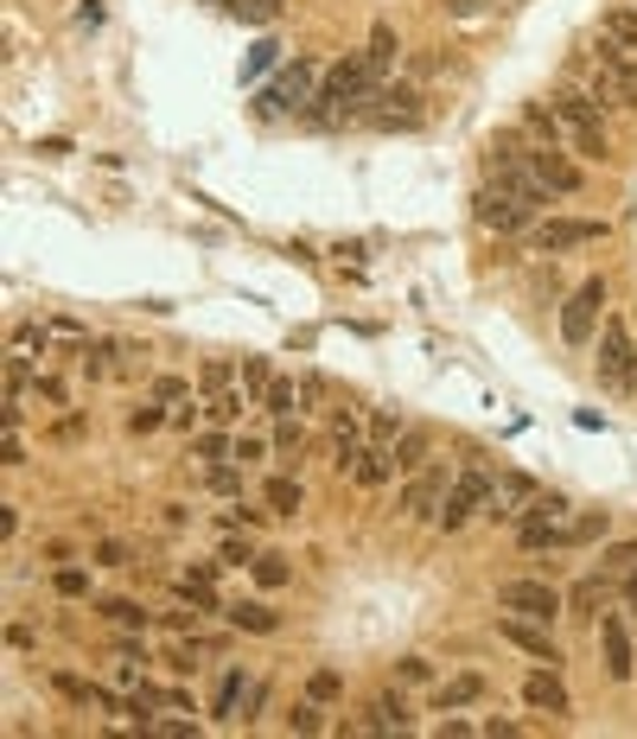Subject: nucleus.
<instances>
[{
  "label": "nucleus",
  "mask_w": 637,
  "mask_h": 739,
  "mask_svg": "<svg viewBox=\"0 0 637 739\" xmlns=\"http://www.w3.org/2000/svg\"><path fill=\"white\" fill-rule=\"evenodd\" d=\"M555 115H561V127L574 134V147H581L586 160H606V122H599V102L581 96V90H561Z\"/></svg>",
  "instance_id": "2"
},
{
  "label": "nucleus",
  "mask_w": 637,
  "mask_h": 739,
  "mask_svg": "<svg viewBox=\"0 0 637 739\" xmlns=\"http://www.w3.org/2000/svg\"><path fill=\"white\" fill-rule=\"evenodd\" d=\"M599 382L612 396H631L637 389V351H631V331L618 319H599Z\"/></svg>",
  "instance_id": "1"
},
{
  "label": "nucleus",
  "mask_w": 637,
  "mask_h": 739,
  "mask_svg": "<svg viewBox=\"0 0 637 739\" xmlns=\"http://www.w3.org/2000/svg\"><path fill=\"white\" fill-rule=\"evenodd\" d=\"M479 504H491V479H484V472H459V479L446 484V504H440V530H459Z\"/></svg>",
  "instance_id": "11"
},
{
  "label": "nucleus",
  "mask_w": 637,
  "mask_h": 739,
  "mask_svg": "<svg viewBox=\"0 0 637 739\" xmlns=\"http://www.w3.org/2000/svg\"><path fill=\"white\" fill-rule=\"evenodd\" d=\"M96 561L102 567H127V548L122 542H96Z\"/></svg>",
  "instance_id": "46"
},
{
  "label": "nucleus",
  "mask_w": 637,
  "mask_h": 739,
  "mask_svg": "<svg viewBox=\"0 0 637 739\" xmlns=\"http://www.w3.org/2000/svg\"><path fill=\"white\" fill-rule=\"evenodd\" d=\"M243 382H249V389H261V396H268V363H261V357H243Z\"/></svg>",
  "instance_id": "39"
},
{
  "label": "nucleus",
  "mask_w": 637,
  "mask_h": 739,
  "mask_svg": "<svg viewBox=\"0 0 637 739\" xmlns=\"http://www.w3.org/2000/svg\"><path fill=\"white\" fill-rule=\"evenodd\" d=\"M370 428H377V440H402V421H395V414H377Z\"/></svg>",
  "instance_id": "49"
},
{
  "label": "nucleus",
  "mask_w": 637,
  "mask_h": 739,
  "mask_svg": "<svg viewBox=\"0 0 637 739\" xmlns=\"http://www.w3.org/2000/svg\"><path fill=\"white\" fill-rule=\"evenodd\" d=\"M160 421H166L160 408H134V414H127V433H153V428H160Z\"/></svg>",
  "instance_id": "41"
},
{
  "label": "nucleus",
  "mask_w": 637,
  "mask_h": 739,
  "mask_svg": "<svg viewBox=\"0 0 637 739\" xmlns=\"http://www.w3.org/2000/svg\"><path fill=\"white\" fill-rule=\"evenodd\" d=\"M261 453H268L261 440H236V453H229V459H236V465H249V459H261Z\"/></svg>",
  "instance_id": "50"
},
{
  "label": "nucleus",
  "mask_w": 637,
  "mask_h": 739,
  "mask_svg": "<svg viewBox=\"0 0 637 739\" xmlns=\"http://www.w3.org/2000/svg\"><path fill=\"white\" fill-rule=\"evenodd\" d=\"M497 606L516 612V618L548 625V618H561V593L548 581H504V586H497Z\"/></svg>",
  "instance_id": "7"
},
{
  "label": "nucleus",
  "mask_w": 637,
  "mask_h": 739,
  "mask_svg": "<svg viewBox=\"0 0 637 739\" xmlns=\"http://www.w3.org/2000/svg\"><path fill=\"white\" fill-rule=\"evenodd\" d=\"M523 701L542 708V714H567V688L555 682V663H548V669H535L530 682H523Z\"/></svg>",
  "instance_id": "16"
},
{
  "label": "nucleus",
  "mask_w": 637,
  "mask_h": 739,
  "mask_svg": "<svg viewBox=\"0 0 637 739\" xmlns=\"http://www.w3.org/2000/svg\"><path fill=\"white\" fill-rule=\"evenodd\" d=\"M178 593H185L192 606L217 612V593H210V574H204V567H192V574H178Z\"/></svg>",
  "instance_id": "27"
},
{
  "label": "nucleus",
  "mask_w": 637,
  "mask_h": 739,
  "mask_svg": "<svg viewBox=\"0 0 637 739\" xmlns=\"http://www.w3.org/2000/svg\"><path fill=\"white\" fill-rule=\"evenodd\" d=\"M300 504H306L300 479H268V510H275V516H294Z\"/></svg>",
  "instance_id": "23"
},
{
  "label": "nucleus",
  "mask_w": 637,
  "mask_h": 739,
  "mask_svg": "<svg viewBox=\"0 0 637 739\" xmlns=\"http://www.w3.org/2000/svg\"><path fill=\"white\" fill-rule=\"evenodd\" d=\"M243 396H236V389H210V421H236V414H243Z\"/></svg>",
  "instance_id": "36"
},
{
  "label": "nucleus",
  "mask_w": 637,
  "mask_h": 739,
  "mask_svg": "<svg viewBox=\"0 0 637 739\" xmlns=\"http://www.w3.org/2000/svg\"><path fill=\"white\" fill-rule=\"evenodd\" d=\"M58 593H64V599L90 593V574H83V567H64V574H58Z\"/></svg>",
  "instance_id": "40"
},
{
  "label": "nucleus",
  "mask_w": 637,
  "mask_h": 739,
  "mask_svg": "<svg viewBox=\"0 0 637 739\" xmlns=\"http://www.w3.org/2000/svg\"><path fill=\"white\" fill-rule=\"evenodd\" d=\"M599 39H606V45H618L625 58H637V13H625V7H618V13H606V20H599Z\"/></svg>",
  "instance_id": "19"
},
{
  "label": "nucleus",
  "mask_w": 637,
  "mask_h": 739,
  "mask_svg": "<svg viewBox=\"0 0 637 739\" xmlns=\"http://www.w3.org/2000/svg\"><path fill=\"white\" fill-rule=\"evenodd\" d=\"M523 160H530V173L542 178L555 198H574V192H581V166H574L561 147H542V141H535V147H523Z\"/></svg>",
  "instance_id": "9"
},
{
  "label": "nucleus",
  "mask_w": 637,
  "mask_h": 739,
  "mask_svg": "<svg viewBox=\"0 0 637 739\" xmlns=\"http://www.w3.org/2000/svg\"><path fill=\"white\" fill-rule=\"evenodd\" d=\"M593 83H599V102H618V109H637V58H625L618 45H593Z\"/></svg>",
  "instance_id": "3"
},
{
  "label": "nucleus",
  "mask_w": 637,
  "mask_h": 739,
  "mask_svg": "<svg viewBox=\"0 0 637 739\" xmlns=\"http://www.w3.org/2000/svg\"><path fill=\"white\" fill-rule=\"evenodd\" d=\"M421 453H428V433H402V440H395V465H402V472H414Z\"/></svg>",
  "instance_id": "35"
},
{
  "label": "nucleus",
  "mask_w": 637,
  "mask_h": 739,
  "mask_svg": "<svg viewBox=\"0 0 637 739\" xmlns=\"http://www.w3.org/2000/svg\"><path fill=\"white\" fill-rule=\"evenodd\" d=\"M204 389H229V363H224V357H210V363H204Z\"/></svg>",
  "instance_id": "43"
},
{
  "label": "nucleus",
  "mask_w": 637,
  "mask_h": 739,
  "mask_svg": "<svg viewBox=\"0 0 637 739\" xmlns=\"http://www.w3.org/2000/svg\"><path fill=\"white\" fill-rule=\"evenodd\" d=\"M363 122L370 127H421V96H414V90H377V96H370V109H363Z\"/></svg>",
  "instance_id": "10"
},
{
  "label": "nucleus",
  "mask_w": 637,
  "mask_h": 739,
  "mask_svg": "<svg viewBox=\"0 0 637 739\" xmlns=\"http://www.w3.org/2000/svg\"><path fill=\"white\" fill-rule=\"evenodd\" d=\"M599 312H606V280H581V287L567 294V306H561V338H567V345H593Z\"/></svg>",
  "instance_id": "5"
},
{
  "label": "nucleus",
  "mask_w": 637,
  "mask_h": 739,
  "mask_svg": "<svg viewBox=\"0 0 637 739\" xmlns=\"http://www.w3.org/2000/svg\"><path fill=\"white\" fill-rule=\"evenodd\" d=\"M370 727H395V733H408V708H402V695H377V708H370Z\"/></svg>",
  "instance_id": "24"
},
{
  "label": "nucleus",
  "mask_w": 637,
  "mask_h": 739,
  "mask_svg": "<svg viewBox=\"0 0 637 739\" xmlns=\"http://www.w3.org/2000/svg\"><path fill=\"white\" fill-rule=\"evenodd\" d=\"M306 695H312V701H331V695H345V676H338V669H312Z\"/></svg>",
  "instance_id": "37"
},
{
  "label": "nucleus",
  "mask_w": 637,
  "mask_h": 739,
  "mask_svg": "<svg viewBox=\"0 0 637 739\" xmlns=\"http://www.w3.org/2000/svg\"><path fill=\"white\" fill-rule=\"evenodd\" d=\"M542 491H535L530 479H516V472H504V479L491 484V516H523V510L535 504Z\"/></svg>",
  "instance_id": "14"
},
{
  "label": "nucleus",
  "mask_w": 637,
  "mask_h": 739,
  "mask_svg": "<svg viewBox=\"0 0 637 739\" xmlns=\"http://www.w3.org/2000/svg\"><path fill=\"white\" fill-rule=\"evenodd\" d=\"M351 472H357V484H382L389 472H395V459H389V453H357Z\"/></svg>",
  "instance_id": "29"
},
{
  "label": "nucleus",
  "mask_w": 637,
  "mask_h": 739,
  "mask_svg": "<svg viewBox=\"0 0 637 739\" xmlns=\"http://www.w3.org/2000/svg\"><path fill=\"white\" fill-rule=\"evenodd\" d=\"M275 453H280V459H300V453H306V428H300V421H287V414H280Z\"/></svg>",
  "instance_id": "33"
},
{
  "label": "nucleus",
  "mask_w": 637,
  "mask_h": 739,
  "mask_svg": "<svg viewBox=\"0 0 637 739\" xmlns=\"http://www.w3.org/2000/svg\"><path fill=\"white\" fill-rule=\"evenodd\" d=\"M612 581H618V574H606V567H599L593 581H581V586H574V593H567V606H574V618H593V612L606 606V599H612Z\"/></svg>",
  "instance_id": "18"
},
{
  "label": "nucleus",
  "mask_w": 637,
  "mask_h": 739,
  "mask_svg": "<svg viewBox=\"0 0 637 739\" xmlns=\"http://www.w3.org/2000/svg\"><path fill=\"white\" fill-rule=\"evenodd\" d=\"M446 504V465H414V479L402 484V510L408 516H440Z\"/></svg>",
  "instance_id": "12"
},
{
  "label": "nucleus",
  "mask_w": 637,
  "mask_h": 739,
  "mask_svg": "<svg viewBox=\"0 0 637 739\" xmlns=\"http://www.w3.org/2000/svg\"><path fill=\"white\" fill-rule=\"evenodd\" d=\"M287 727H294V733H319V727H326V701H312V695H306L300 708L287 714Z\"/></svg>",
  "instance_id": "31"
},
{
  "label": "nucleus",
  "mask_w": 637,
  "mask_h": 739,
  "mask_svg": "<svg viewBox=\"0 0 637 739\" xmlns=\"http://www.w3.org/2000/svg\"><path fill=\"white\" fill-rule=\"evenodd\" d=\"M497 637H504V644H516V650H523V657H535V663H561L555 637L542 632L535 618H516V612H510V618H497Z\"/></svg>",
  "instance_id": "13"
},
{
  "label": "nucleus",
  "mask_w": 637,
  "mask_h": 739,
  "mask_svg": "<svg viewBox=\"0 0 637 739\" xmlns=\"http://www.w3.org/2000/svg\"><path fill=\"white\" fill-rule=\"evenodd\" d=\"M261 102H268V109H306V102H319V64H312V58H294V64L261 90Z\"/></svg>",
  "instance_id": "8"
},
{
  "label": "nucleus",
  "mask_w": 637,
  "mask_h": 739,
  "mask_svg": "<svg viewBox=\"0 0 637 739\" xmlns=\"http://www.w3.org/2000/svg\"><path fill=\"white\" fill-rule=\"evenodd\" d=\"M472 211H479V224H484V229H497V236H510V229H523V224L535 217V204H530V198H516V192L491 185V178H484V192L472 198Z\"/></svg>",
  "instance_id": "6"
},
{
  "label": "nucleus",
  "mask_w": 637,
  "mask_h": 739,
  "mask_svg": "<svg viewBox=\"0 0 637 739\" xmlns=\"http://www.w3.org/2000/svg\"><path fill=\"white\" fill-rule=\"evenodd\" d=\"M210 491H224V497H236V491H243V472H229V465H217V472H210Z\"/></svg>",
  "instance_id": "42"
},
{
  "label": "nucleus",
  "mask_w": 637,
  "mask_h": 739,
  "mask_svg": "<svg viewBox=\"0 0 637 739\" xmlns=\"http://www.w3.org/2000/svg\"><path fill=\"white\" fill-rule=\"evenodd\" d=\"M249 574H255L261 586H287V581H294V567H287L280 555H255V561H249Z\"/></svg>",
  "instance_id": "30"
},
{
  "label": "nucleus",
  "mask_w": 637,
  "mask_h": 739,
  "mask_svg": "<svg viewBox=\"0 0 637 739\" xmlns=\"http://www.w3.org/2000/svg\"><path fill=\"white\" fill-rule=\"evenodd\" d=\"M243 695H255V688H249V676H243V669H229V676H224V688H217V701H210V714H217V720H229Z\"/></svg>",
  "instance_id": "22"
},
{
  "label": "nucleus",
  "mask_w": 637,
  "mask_h": 739,
  "mask_svg": "<svg viewBox=\"0 0 637 739\" xmlns=\"http://www.w3.org/2000/svg\"><path fill=\"white\" fill-rule=\"evenodd\" d=\"M625 606H637V567L625 574Z\"/></svg>",
  "instance_id": "52"
},
{
  "label": "nucleus",
  "mask_w": 637,
  "mask_h": 739,
  "mask_svg": "<svg viewBox=\"0 0 637 739\" xmlns=\"http://www.w3.org/2000/svg\"><path fill=\"white\" fill-rule=\"evenodd\" d=\"M491 0H446V13H459V20H472V13H484Z\"/></svg>",
  "instance_id": "51"
},
{
  "label": "nucleus",
  "mask_w": 637,
  "mask_h": 739,
  "mask_svg": "<svg viewBox=\"0 0 637 739\" xmlns=\"http://www.w3.org/2000/svg\"><path fill=\"white\" fill-rule=\"evenodd\" d=\"M224 561H229V567H249V561H255V548H249V542H236V535H229V542H224Z\"/></svg>",
  "instance_id": "44"
},
{
  "label": "nucleus",
  "mask_w": 637,
  "mask_h": 739,
  "mask_svg": "<svg viewBox=\"0 0 637 739\" xmlns=\"http://www.w3.org/2000/svg\"><path fill=\"white\" fill-rule=\"evenodd\" d=\"M395 676H402V682H428V663H421V657H402V669H395Z\"/></svg>",
  "instance_id": "48"
},
{
  "label": "nucleus",
  "mask_w": 637,
  "mask_h": 739,
  "mask_svg": "<svg viewBox=\"0 0 637 739\" xmlns=\"http://www.w3.org/2000/svg\"><path fill=\"white\" fill-rule=\"evenodd\" d=\"M153 396H160V402H185V382H178V377H160V382H153Z\"/></svg>",
  "instance_id": "47"
},
{
  "label": "nucleus",
  "mask_w": 637,
  "mask_h": 739,
  "mask_svg": "<svg viewBox=\"0 0 637 739\" xmlns=\"http://www.w3.org/2000/svg\"><path fill=\"white\" fill-rule=\"evenodd\" d=\"M224 612H229V625H236V632H275V625H280L261 599H236V606H224Z\"/></svg>",
  "instance_id": "20"
},
{
  "label": "nucleus",
  "mask_w": 637,
  "mask_h": 739,
  "mask_svg": "<svg viewBox=\"0 0 637 739\" xmlns=\"http://www.w3.org/2000/svg\"><path fill=\"white\" fill-rule=\"evenodd\" d=\"M599 567H606V574H631V567H637V542H612L606 555H599Z\"/></svg>",
  "instance_id": "34"
},
{
  "label": "nucleus",
  "mask_w": 637,
  "mask_h": 739,
  "mask_svg": "<svg viewBox=\"0 0 637 739\" xmlns=\"http://www.w3.org/2000/svg\"><path fill=\"white\" fill-rule=\"evenodd\" d=\"M102 618H109V625H122V632H147V606H134V599H109Z\"/></svg>",
  "instance_id": "26"
},
{
  "label": "nucleus",
  "mask_w": 637,
  "mask_h": 739,
  "mask_svg": "<svg viewBox=\"0 0 637 739\" xmlns=\"http://www.w3.org/2000/svg\"><path fill=\"white\" fill-rule=\"evenodd\" d=\"M147 733H160V739H192V727H185V720H147Z\"/></svg>",
  "instance_id": "45"
},
{
  "label": "nucleus",
  "mask_w": 637,
  "mask_h": 739,
  "mask_svg": "<svg viewBox=\"0 0 637 739\" xmlns=\"http://www.w3.org/2000/svg\"><path fill=\"white\" fill-rule=\"evenodd\" d=\"M472 701H484V676H472V669H465V676H453V682L433 688V708H440V714L472 708Z\"/></svg>",
  "instance_id": "17"
},
{
  "label": "nucleus",
  "mask_w": 637,
  "mask_h": 739,
  "mask_svg": "<svg viewBox=\"0 0 637 739\" xmlns=\"http://www.w3.org/2000/svg\"><path fill=\"white\" fill-rule=\"evenodd\" d=\"M599 637H606V669L612 682H631V637H625V618H599Z\"/></svg>",
  "instance_id": "15"
},
{
  "label": "nucleus",
  "mask_w": 637,
  "mask_h": 739,
  "mask_svg": "<svg viewBox=\"0 0 637 739\" xmlns=\"http://www.w3.org/2000/svg\"><path fill=\"white\" fill-rule=\"evenodd\" d=\"M395 32H389V25H377V32H370V45H363V58H370V64H377V76L389 71V64H395Z\"/></svg>",
  "instance_id": "28"
},
{
  "label": "nucleus",
  "mask_w": 637,
  "mask_h": 739,
  "mask_svg": "<svg viewBox=\"0 0 637 739\" xmlns=\"http://www.w3.org/2000/svg\"><path fill=\"white\" fill-rule=\"evenodd\" d=\"M606 530H612L606 510H586V516H574V548H581V542H606Z\"/></svg>",
  "instance_id": "32"
},
{
  "label": "nucleus",
  "mask_w": 637,
  "mask_h": 739,
  "mask_svg": "<svg viewBox=\"0 0 637 739\" xmlns=\"http://www.w3.org/2000/svg\"><path fill=\"white\" fill-rule=\"evenodd\" d=\"M581 243H606V217H548V224L530 229L535 255H561V249H581Z\"/></svg>",
  "instance_id": "4"
},
{
  "label": "nucleus",
  "mask_w": 637,
  "mask_h": 739,
  "mask_svg": "<svg viewBox=\"0 0 637 739\" xmlns=\"http://www.w3.org/2000/svg\"><path fill=\"white\" fill-rule=\"evenodd\" d=\"M280 7H287V0H229V13H236V20H249V25H275Z\"/></svg>",
  "instance_id": "25"
},
{
  "label": "nucleus",
  "mask_w": 637,
  "mask_h": 739,
  "mask_svg": "<svg viewBox=\"0 0 637 739\" xmlns=\"http://www.w3.org/2000/svg\"><path fill=\"white\" fill-rule=\"evenodd\" d=\"M523 122H530V134L542 141V147H555V134H561V115H555V102H530L523 109Z\"/></svg>",
  "instance_id": "21"
},
{
  "label": "nucleus",
  "mask_w": 637,
  "mask_h": 739,
  "mask_svg": "<svg viewBox=\"0 0 637 739\" xmlns=\"http://www.w3.org/2000/svg\"><path fill=\"white\" fill-rule=\"evenodd\" d=\"M268 408H275V414H294V408H300L294 382H268Z\"/></svg>",
  "instance_id": "38"
}]
</instances>
